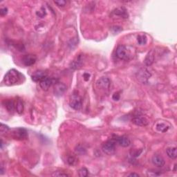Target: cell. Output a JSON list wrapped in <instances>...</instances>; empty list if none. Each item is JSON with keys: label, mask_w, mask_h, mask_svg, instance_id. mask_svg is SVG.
<instances>
[{"label": "cell", "mask_w": 177, "mask_h": 177, "mask_svg": "<svg viewBox=\"0 0 177 177\" xmlns=\"http://www.w3.org/2000/svg\"><path fill=\"white\" fill-rule=\"evenodd\" d=\"M24 75L15 69L9 70L4 76L3 82L6 86H13L21 84L24 81Z\"/></svg>", "instance_id": "obj_1"}, {"label": "cell", "mask_w": 177, "mask_h": 177, "mask_svg": "<svg viewBox=\"0 0 177 177\" xmlns=\"http://www.w3.org/2000/svg\"><path fill=\"white\" fill-rule=\"evenodd\" d=\"M116 140H110L104 143L102 147L103 152L107 155H112L114 154L116 151Z\"/></svg>", "instance_id": "obj_2"}, {"label": "cell", "mask_w": 177, "mask_h": 177, "mask_svg": "<svg viewBox=\"0 0 177 177\" xmlns=\"http://www.w3.org/2000/svg\"><path fill=\"white\" fill-rule=\"evenodd\" d=\"M69 105L70 107L75 110H80L82 108V101L80 96H79L78 94H74L70 98L69 101Z\"/></svg>", "instance_id": "obj_3"}, {"label": "cell", "mask_w": 177, "mask_h": 177, "mask_svg": "<svg viewBox=\"0 0 177 177\" xmlns=\"http://www.w3.org/2000/svg\"><path fill=\"white\" fill-rule=\"evenodd\" d=\"M11 135L14 138V139L22 140L27 138L28 133L27 131L25 130V129L20 127L13 130Z\"/></svg>", "instance_id": "obj_4"}, {"label": "cell", "mask_w": 177, "mask_h": 177, "mask_svg": "<svg viewBox=\"0 0 177 177\" xmlns=\"http://www.w3.org/2000/svg\"><path fill=\"white\" fill-rule=\"evenodd\" d=\"M136 76H137L138 80L140 82H143V83H145V82H147L148 79L151 77V73L147 69L143 68L138 71Z\"/></svg>", "instance_id": "obj_5"}, {"label": "cell", "mask_w": 177, "mask_h": 177, "mask_svg": "<svg viewBox=\"0 0 177 177\" xmlns=\"http://www.w3.org/2000/svg\"><path fill=\"white\" fill-rule=\"evenodd\" d=\"M116 57L120 59H124V60H127L129 57V55L127 53V48L123 45H119L117 47L116 51Z\"/></svg>", "instance_id": "obj_6"}, {"label": "cell", "mask_w": 177, "mask_h": 177, "mask_svg": "<svg viewBox=\"0 0 177 177\" xmlns=\"http://www.w3.org/2000/svg\"><path fill=\"white\" fill-rule=\"evenodd\" d=\"M110 80L106 77H102L101 78L98 79L96 82V85L99 88L101 89H107L110 86Z\"/></svg>", "instance_id": "obj_7"}, {"label": "cell", "mask_w": 177, "mask_h": 177, "mask_svg": "<svg viewBox=\"0 0 177 177\" xmlns=\"http://www.w3.org/2000/svg\"><path fill=\"white\" fill-rule=\"evenodd\" d=\"M36 61H37V57L33 54L25 55L22 58L23 63L26 67L32 66L36 62Z\"/></svg>", "instance_id": "obj_8"}, {"label": "cell", "mask_w": 177, "mask_h": 177, "mask_svg": "<svg viewBox=\"0 0 177 177\" xmlns=\"http://www.w3.org/2000/svg\"><path fill=\"white\" fill-rule=\"evenodd\" d=\"M55 80L53 78H50L49 77H47V78H45L43 80H42V81L40 82V87H41L42 89L44 90V91H47L49 88L51 87V86L53 84H56L55 83Z\"/></svg>", "instance_id": "obj_9"}, {"label": "cell", "mask_w": 177, "mask_h": 177, "mask_svg": "<svg viewBox=\"0 0 177 177\" xmlns=\"http://www.w3.org/2000/svg\"><path fill=\"white\" fill-rule=\"evenodd\" d=\"M67 87L64 84L60 83V82H57L55 84L54 87V93L57 96H61L65 93L67 91Z\"/></svg>", "instance_id": "obj_10"}, {"label": "cell", "mask_w": 177, "mask_h": 177, "mask_svg": "<svg viewBox=\"0 0 177 177\" xmlns=\"http://www.w3.org/2000/svg\"><path fill=\"white\" fill-rule=\"evenodd\" d=\"M132 122L134 125L137 126H140V127H145L147 126L149 123V121L145 117L143 116H135L132 118Z\"/></svg>", "instance_id": "obj_11"}, {"label": "cell", "mask_w": 177, "mask_h": 177, "mask_svg": "<svg viewBox=\"0 0 177 177\" xmlns=\"http://www.w3.org/2000/svg\"><path fill=\"white\" fill-rule=\"evenodd\" d=\"M152 161L153 164L158 167H162L165 164V159H163L162 156L159 154L154 155L152 159Z\"/></svg>", "instance_id": "obj_12"}, {"label": "cell", "mask_w": 177, "mask_h": 177, "mask_svg": "<svg viewBox=\"0 0 177 177\" xmlns=\"http://www.w3.org/2000/svg\"><path fill=\"white\" fill-rule=\"evenodd\" d=\"M82 64H83V57L82 55H79L74 61H72V62L70 64V67L72 69L76 70V69L81 68Z\"/></svg>", "instance_id": "obj_13"}, {"label": "cell", "mask_w": 177, "mask_h": 177, "mask_svg": "<svg viewBox=\"0 0 177 177\" xmlns=\"http://www.w3.org/2000/svg\"><path fill=\"white\" fill-rule=\"evenodd\" d=\"M47 77V73L43 72V71H38V72H35L32 75L31 79L34 82H40L42 81L43 79Z\"/></svg>", "instance_id": "obj_14"}, {"label": "cell", "mask_w": 177, "mask_h": 177, "mask_svg": "<svg viewBox=\"0 0 177 177\" xmlns=\"http://www.w3.org/2000/svg\"><path fill=\"white\" fill-rule=\"evenodd\" d=\"M116 143H118V145L122 147H127L131 144V140L130 138L125 136L118 137V138H116Z\"/></svg>", "instance_id": "obj_15"}, {"label": "cell", "mask_w": 177, "mask_h": 177, "mask_svg": "<svg viewBox=\"0 0 177 177\" xmlns=\"http://www.w3.org/2000/svg\"><path fill=\"white\" fill-rule=\"evenodd\" d=\"M113 13L117 16H120L122 18H128V13L125 8L119 7L113 11Z\"/></svg>", "instance_id": "obj_16"}, {"label": "cell", "mask_w": 177, "mask_h": 177, "mask_svg": "<svg viewBox=\"0 0 177 177\" xmlns=\"http://www.w3.org/2000/svg\"><path fill=\"white\" fill-rule=\"evenodd\" d=\"M154 50H152L151 51L148 53L145 60H144V62H145V64L147 67L151 66L154 63Z\"/></svg>", "instance_id": "obj_17"}, {"label": "cell", "mask_w": 177, "mask_h": 177, "mask_svg": "<svg viewBox=\"0 0 177 177\" xmlns=\"http://www.w3.org/2000/svg\"><path fill=\"white\" fill-rule=\"evenodd\" d=\"M166 154L167 156L172 159H175L177 157L176 147H169L166 149Z\"/></svg>", "instance_id": "obj_18"}, {"label": "cell", "mask_w": 177, "mask_h": 177, "mask_svg": "<svg viewBox=\"0 0 177 177\" xmlns=\"http://www.w3.org/2000/svg\"><path fill=\"white\" fill-rule=\"evenodd\" d=\"M156 130L160 132H166L167 130L170 128V126L165 122H159L156 126Z\"/></svg>", "instance_id": "obj_19"}, {"label": "cell", "mask_w": 177, "mask_h": 177, "mask_svg": "<svg viewBox=\"0 0 177 177\" xmlns=\"http://www.w3.org/2000/svg\"><path fill=\"white\" fill-rule=\"evenodd\" d=\"M5 107L6 108L8 112H13L15 109V103L11 100H8L4 102Z\"/></svg>", "instance_id": "obj_20"}, {"label": "cell", "mask_w": 177, "mask_h": 177, "mask_svg": "<svg viewBox=\"0 0 177 177\" xmlns=\"http://www.w3.org/2000/svg\"><path fill=\"white\" fill-rule=\"evenodd\" d=\"M15 109H16L17 112L18 113H22L23 111H24V103L22 99L19 98L17 100L16 103H15Z\"/></svg>", "instance_id": "obj_21"}, {"label": "cell", "mask_w": 177, "mask_h": 177, "mask_svg": "<svg viewBox=\"0 0 177 177\" xmlns=\"http://www.w3.org/2000/svg\"><path fill=\"white\" fill-rule=\"evenodd\" d=\"M75 152L78 155H84L86 154V149L83 145L79 144L75 147Z\"/></svg>", "instance_id": "obj_22"}, {"label": "cell", "mask_w": 177, "mask_h": 177, "mask_svg": "<svg viewBox=\"0 0 177 177\" xmlns=\"http://www.w3.org/2000/svg\"><path fill=\"white\" fill-rule=\"evenodd\" d=\"M137 42L140 45H145L147 42V38L145 35H140L137 37Z\"/></svg>", "instance_id": "obj_23"}, {"label": "cell", "mask_w": 177, "mask_h": 177, "mask_svg": "<svg viewBox=\"0 0 177 177\" xmlns=\"http://www.w3.org/2000/svg\"><path fill=\"white\" fill-rule=\"evenodd\" d=\"M67 163H68V164L71 165V166H74V165H76L77 163H78V160H77L76 158L74 156H70L67 158Z\"/></svg>", "instance_id": "obj_24"}, {"label": "cell", "mask_w": 177, "mask_h": 177, "mask_svg": "<svg viewBox=\"0 0 177 177\" xmlns=\"http://www.w3.org/2000/svg\"><path fill=\"white\" fill-rule=\"evenodd\" d=\"M88 170L86 167H82V168L80 169L78 171L79 176L81 177H85L88 176Z\"/></svg>", "instance_id": "obj_25"}, {"label": "cell", "mask_w": 177, "mask_h": 177, "mask_svg": "<svg viewBox=\"0 0 177 177\" xmlns=\"http://www.w3.org/2000/svg\"><path fill=\"white\" fill-rule=\"evenodd\" d=\"M9 130V127L5 125H4L3 123L1 124V127H0V132H1V134H4V133L7 132Z\"/></svg>", "instance_id": "obj_26"}, {"label": "cell", "mask_w": 177, "mask_h": 177, "mask_svg": "<svg viewBox=\"0 0 177 177\" xmlns=\"http://www.w3.org/2000/svg\"><path fill=\"white\" fill-rule=\"evenodd\" d=\"M36 14H37V15L38 17H44V15H46V11H45V9H44L43 8H41V10L38 11L37 13H36Z\"/></svg>", "instance_id": "obj_27"}, {"label": "cell", "mask_w": 177, "mask_h": 177, "mask_svg": "<svg viewBox=\"0 0 177 177\" xmlns=\"http://www.w3.org/2000/svg\"><path fill=\"white\" fill-rule=\"evenodd\" d=\"M54 3L58 6H64L66 5L67 1H64V0H59V1H55Z\"/></svg>", "instance_id": "obj_28"}, {"label": "cell", "mask_w": 177, "mask_h": 177, "mask_svg": "<svg viewBox=\"0 0 177 177\" xmlns=\"http://www.w3.org/2000/svg\"><path fill=\"white\" fill-rule=\"evenodd\" d=\"M52 176H69V174H65V173L60 172H56L53 173V174H52Z\"/></svg>", "instance_id": "obj_29"}, {"label": "cell", "mask_w": 177, "mask_h": 177, "mask_svg": "<svg viewBox=\"0 0 177 177\" xmlns=\"http://www.w3.org/2000/svg\"><path fill=\"white\" fill-rule=\"evenodd\" d=\"M8 13V8L6 7L1 8V9H0V15H1V16H4Z\"/></svg>", "instance_id": "obj_30"}, {"label": "cell", "mask_w": 177, "mask_h": 177, "mask_svg": "<svg viewBox=\"0 0 177 177\" xmlns=\"http://www.w3.org/2000/svg\"><path fill=\"white\" fill-rule=\"evenodd\" d=\"M111 30H113V32L114 33H117L120 32V30H122V28L120 27V26H113V27H111Z\"/></svg>", "instance_id": "obj_31"}, {"label": "cell", "mask_w": 177, "mask_h": 177, "mask_svg": "<svg viewBox=\"0 0 177 177\" xmlns=\"http://www.w3.org/2000/svg\"><path fill=\"white\" fill-rule=\"evenodd\" d=\"M120 94H119L118 92H116V93H113V95L112 96V98H113V100H114V101H119V99H120Z\"/></svg>", "instance_id": "obj_32"}, {"label": "cell", "mask_w": 177, "mask_h": 177, "mask_svg": "<svg viewBox=\"0 0 177 177\" xmlns=\"http://www.w3.org/2000/svg\"><path fill=\"white\" fill-rule=\"evenodd\" d=\"M83 78H84V80H85V81H88V80H89L90 75L87 74V73H85V74H84V75H83Z\"/></svg>", "instance_id": "obj_33"}, {"label": "cell", "mask_w": 177, "mask_h": 177, "mask_svg": "<svg viewBox=\"0 0 177 177\" xmlns=\"http://www.w3.org/2000/svg\"><path fill=\"white\" fill-rule=\"evenodd\" d=\"M129 176H136V177H138L140 176V175L138 174H136V173H132V174H129Z\"/></svg>", "instance_id": "obj_34"}, {"label": "cell", "mask_w": 177, "mask_h": 177, "mask_svg": "<svg viewBox=\"0 0 177 177\" xmlns=\"http://www.w3.org/2000/svg\"><path fill=\"white\" fill-rule=\"evenodd\" d=\"M0 171H1V174H4V170L3 167H1V170H0Z\"/></svg>", "instance_id": "obj_35"}]
</instances>
